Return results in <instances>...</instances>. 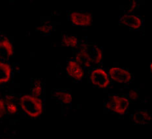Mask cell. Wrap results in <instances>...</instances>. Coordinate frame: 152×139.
Instances as JSON below:
<instances>
[{"label":"cell","mask_w":152,"mask_h":139,"mask_svg":"<svg viewBox=\"0 0 152 139\" xmlns=\"http://www.w3.org/2000/svg\"><path fill=\"white\" fill-rule=\"evenodd\" d=\"M119 24L126 26L134 30H138L143 26L144 18L142 16L136 14H124L120 17Z\"/></svg>","instance_id":"obj_7"},{"label":"cell","mask_w":152,"mask_h":139,"mask_svg":"<svg viewBox=\"0 0 152 139\" xmlns=\"http://www.w3.org/2000/svg\"><path fill=\"white\" fill-rule=\"evenodd\" d=\"M19 107L29 118H36L44 112V103L40 97L32 94L23 95L19 98Z\"/></svg>","instance_id":"obj_2"},{"label":"cell","mask_w":152,"mask_h":139,"mask_svg":"<svg viewBox=\"0 0 152 139\" xmlns=\"http://www.w3.org/2000/svg\"><path fill=\"white\" fill-rule=\"evenodd\" d=\"M150 72L151 73L152 72V64H151V62L150 63Z\"/></svg>","instance_id":"obj_21"},{"label":"cell","mask_w":152,"mask_h":139,"mask_svg":"<svg viewBox=\"0 0 152 139\" xmlns=\"http://www.w3.org/2000/svg\"><path fill=\"white\" fill-rule=\"evenodd\" d=\"M52 98L63 105L70 104L72 100L71 92L67 89H53Z\"/></svg>","instance_id":"obj_10"},{"label":"cell","mask_w":152,"mask_h":139,"mask_svg":"<svg viewBox=\"0 0 152 139\" xmlns=\"http://www.w3.org/2000/svg\"><path fill=\"white\" fill-rule=\"evenodd\" d=\"M82 42H84L83 41L75 35L67 33L62 34L61 44L63 46L72 48H77Z\"/></svg>","instance_id":"obj_14"},{"label":"cell","mask_w":152,"mask_h":139,"mask_svg":"<svg viewBox=\"0 0 152 139\" xmlns=\"http://www.w3.org/2000/svg\"><path fill=\"white\" fill-rule=\"evenodd\" d=\"M131 118L137 124H148L151 120V114L150 111L146 109H139L132 114Z\"/></svg>","instance_id":"obj_11"},{"label":"cell","mask_w":152,"mask_h":139,"mask_svg":"<svg viewBox=\"0 0 152 139\" xmlns=\"http://www.w3.org/2000/svg\"><path fill=\"white\" fill-rule=\"evenodd\" d=\"M77 49L72 59L77 61L84 69L99 67L102 63L103 53L98 45L84 42Z\"/></svg>","instance_id":"obj_1"},{"label":"cell","mask_w":152,"mask_h":139,"mask_svg":"<svg viewBox=\"0 0 152 139\" xmlns=\"http://www.w3.org/2000/svg\"><path fill=\"white\" fill-rule=\"evenodd\" d=\"M130 101L124 96L110 95L106 101L105 107L108 110L119 115H124L127 112Z\"/></svg>","instance_id":"obj_3"},{"label":"cell","mask_w":152,"mask_h":139,"mask_svg":"<svg viewBox=\"0 0 152 139\" xmlns=\"http://www.w3.org/2000/svg\"><path fill=\"white\" fill-rule=\"evenodd\" d=\"M1 139H15V138L10 137H1Z\"/></svg>","instance_id":"obj_20"},{"label":"cell","mask_w":152,"mask_h":139,"mask_svg":"<svg viewBox=\"0 0 152 139\" xmlns=\"http://www.w3.org/2000/svg\"><path fill=\"white\" fill-rule=\"evenodd\" d=\"M7 113L10 115H15L18 113L19 99L15 95H9L5 98Z\"/></svg>","instance_id":"obj_13"},{"label":"cell","mask_w":152,"mask_h":139,"mask_svg":"<svg viewBox=\"0 0 152 139\" xmlns=\"http://www.w3.org/2000/svg\"><path fill=\"white\" fill-rule=\"evenodd\" d=\"M140 94L139 92L136 89H133V90L129 92L127 96H126L129 100H137L139 98Z\"/></svg>","instance_id":"obj_18"},{"label":"cell","mask_w":152,"mask_h":139,"mask_svg":"<svg viewBox=\"0 0 152 139\" xmlns=\"http://www.w3.org/2000/svg\"><path fill=\"white\" fill-rule=\"evenodd\" d=\"M14 55V47L11 41L5 36L0 38V60L7 61Z\"/></svg>","instance_id":"obj_9"},{"label":"cell","mask_w":152,"mask_h":139,"mask_svg":"<svg viewBox=\"0 0 152 139\" xmlns=\"http://www.w3.org/2000/svg\"><path fill=\"white\" fill-rule=\"evenodd\" d=\"M65 70L69 77L76 81L82 80L85 75V69L72 59L68 60Z\"/></svg>","instance_id":"obj_8"},{"label":"cell","mask_w":152,"mask_h":139,"mask_svg":"<svg viewBox=\"0 0 152 139\" xmlns=\"http://www.w3.org/2000/svg\"><path fill=\"white\" fill-rule=\"evenodd\" d=\"M69 18L72 24L80 27H88L93 22V14L90 11H71Z\"/></svg>","instance_id":"obj_6"},{"label":"cell","mask_w":152,"mask_h":139,"mask_svg":"<svg viewBox=\"0 0 152 139\" xmlns=\"http://www.w3.org/2000/svg\"><path fill=\"white\" fill-rule=\"evenodd\" d=\"M36 31L40 32L42 35H48L54 31V25L50 22L45 21L36 28Z\"/></svg>","instance_id":"obj_16"},{"label":"cell","mask_w":152,"mask_h":139,"mask_svg":"<svg viewBox=\"0 0 152 139\" xmlns=\"http://www.w3.org/2000/svg\"><path fill=\"white\" fill-rule=\"evenodd\" d=\"M89 81L94 87L104 89L110 85L111 79L106 70L96 67L91 69L89 74Z\"/></svg>","instance_id":"obj_4"},{"label":"cell","mask_w":152,"mask_h":139,"mask_svg":"<svg viewBox=\"0 0 152 139\" xmlns=\"http://www.w3.org/2000/svg\"><path fill=\"white\" fill-rule=\"evenodd\" d=\"M138 7H139V2H138V1H137V0H132L125 7L124 10L125 14H133L135 11H137Z\"/></svg>","instance_id":"obj_17"},{"label":"cell","mask_w":152,"mask_h":139,"mask_svg":"<svg viewBox=\"0 0 152 139\" xmlns=\"http://www.w3.org/2000/svg\"><path fill=\"white\" fill-rule=\"evenodd\" d=\"M12 75V68L9 62L0 60V85L5 84L10 81Z\"/></svg>","instance_id":"obj_12"},{"label":"cell","mask_w":152,"mask_h":139,"mask_svg":"<svg viewBox=\"0 0 152 139\" xmlns=\"http://www.w3.org/2000/svg\"><path fill=\"white\" fill-rule=\"evenodd\" d=\"M108 74L111 80L118 83L128 84L133 79V75L126 69L112 67L108 69Z\"/></svg>","instance_id":"obj_5"},{"label":"cell","mask_w":152,"mask_h":139,"mask_svg":"<svg viewBox=\"0 0 152 139\" xmlns=\"http://www.w3.org/2000/svg\"><path fill=\"white\" fill-rule=\"evenodd\" d=\"M45 85L42 79L40 78L33 79L31 82V94L37 97H41L44 92Z\"/></svg>","instance_id":"obj_15"},{"label":"cell","mask_w":152,"mask_h":139,"mask_svg":"<svg viewBox=\"0 0 152 139\" xmlns=\"http://www.w3.org/2000/svg\"><path fill=\"white\" fill-rule=\"evenodd\" d=\"M7 113L5 100L0 98V118H2Z\"/></svg>","instance_id":"obj_19"}]
</instances>
